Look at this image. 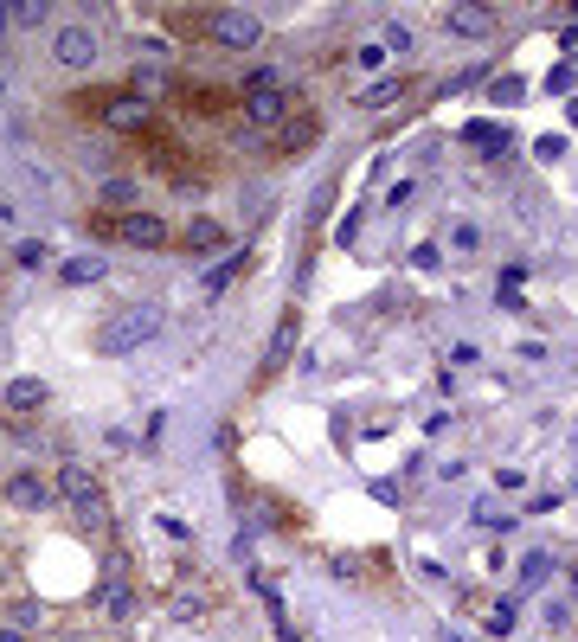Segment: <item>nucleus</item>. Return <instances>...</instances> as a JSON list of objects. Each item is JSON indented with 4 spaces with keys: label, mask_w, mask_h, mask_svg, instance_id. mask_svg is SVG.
<instances>
[{
    "label": "nucleus",
    "mask_w": 578,
    "mask_h": 642,
    "mask_svg": "<svg viewBox=\"0 0 578 642\" xmlns=\"http://www.w3.org/2000/svg\"><path fill=\"white\" fill-rule=\"evenodd\" d=\"M155 334H161V309H155V302H135V309H123V315L103 321L97 354H135V347H148Z\"/></svg>",
    "instance_id": "f257e3e1"
},
{
    "label": "nucleus",
    "mask_w": 578,
    "mask_h": 642,
    "mask_svg": "<svg viewBox=\"0 0 578 642\" xmlns=\"http://www.w3.org/2000/svg\"><path fill=\"white\" fill-rule=\"evenodd\" d=\"M206 39L225 45V52H251L264 39V20L251 7H219V13H206Z\"/></svg>",
    "instance_id": "f03ea898"
},
{
    "label": "nucleus",
    "mask_w": 578,
    "mask_h": 642,
    "mask_svg": "<svg viewBox=\"0 0 578 642\" xmlns=\"http://www.w3.org/2000/svg\"><path fill=\"white\" fill-rule=\"evenodd\" d=\"M97 52H103L97 26H84V20L58 26V39H52V58H58L65 71H90V65H97Z\"/></svg>",
    "instance_id": "7ed1b4c3"
},
{
    "label": "nucleus",
    "mask_w": 578,
    "mask_h": 642,
    "mask_svg": "<svg viewBox=\"0 0 578 642\" xmlns=\"http://www.w3.org/2000/svg\"><path fill=\"white\" fill-rule=\"evenodd\" d=\"M110 238H123L129 251H167V238H174V225L161 219V212H129V219H116V225H103Z\"/></svg>",
    "instance_id": "20e7f679"
},
{
    "label": "nucleus",
    "mask_w": 578,
    "mask_h": 642,
    "mask_svg": "<svg viewBox=\"0 0 578 642\" xmlns=\"http://www.w3.org/2000/svg\"><path fill=\"white\" fill-rule=\"evenodd\" d=\"M148 116H155V110H148L142 97H129V90H116V97H97V122H103L110 135H135V129H148Z\"/></svg>",
    "instance_id": "39448f33"
},
{
    "label": "nucleus",
    "mask_w": 578,
    "mask_h": 642,
    "mask_svg": "<svg viewBox=\"0 0 578 642\" xmlns=\"http://www.w3.org/2000/svg\"><path fill=\"white\" fill-rule=\"evenodd\" d=\"M58 501V488L39 476V469H13L7 476V508H20V514H39V508H52Z\"/></svg>",
    "instance_id": "423d86ee"
},
{
    "label": "nucleus",
    "mask_w": 578,
    "mask_h": 642,
    "mask_svg": "<svg viewBox=\"0 0 578 642\" xmlns=\"http://www.w3.org/2000/svg\"><path fill=\"white\" fill-rule=\"evenodd\" d=\"M245 122L251 129H283L289 122V90H245Z\"/></svg>",
    "instance_id": "0eeeda50"
},
{
    "label": "nucleus",
    "mask_w": 578,
    "mask_h": 642,
    "mask_svg": "<svg viewBox=\"0 0 578 642\" xmlns=\"http://www.w3.org/2000/svg\"><path fill=\"white\" fill-rule=\"evenodd\" d=\"M52 488H58V501H97L103 495V482H97V469H84V463H58V476H52Z\"/></svg>",
    "instance_id": "6e6552de"
},
{
    "label": "nucleus",
    "mask_w": 578,
    "mask_h": 642,
    "mask_svg": "<svg viewBox=\"0 0 578 642\" xmlns=\"http://www.w3.org/2000/svg\"><path fill=\"white\" fill-rule=\"evenodd\" d=\"M495 26H501L495 7H444V33H456V39H489Z\"/></svg>",
    "instance_id": "1a4fd4ad"
},
{
    "label": "nucleus",
    "mask_w": 578,
    "mask_h": 642,
    "mask_svg": "<svg viewBox=\"0 0 578 642\" xmlns=\"http://www.w3.org/2000/svg\"><path fill=\"white\" fill-rule=\"evenodd\" d=\"M0 399H7V411H39L45 399H52V386H45L39 373H20V379H7V392H0Z\"/></svg>",
    "instance_id": "9d476101"
},
{
    "label": "nucleus",
    "mask_w": 578,
    "mask_h": 642,
    "mask_svg": "<svg viewBox=\"0 0 578 642\" xmlns=\"http://www.w3.org/2000/svg\"><path fill=\"white\" fill-rule=\"evenodd\" d=\"M97 200L110 206V212H123V219H129V212H142V206H135V200H142V180H129V174H110V180L97 187Z\"/></svg>",
    "instance_id": "9b49d317"
},
{
    "label": "nucleus",
    "mask_w": 578,
    "mask_h": 642,
    "mask_svg": "<svg viewBox=\"0 0 578 642\" xmlns=\"http://www.w3.org/2000/svg\"><path fill=\"white\" fill-rule=\"evenodd\" d=\"M103 257L97 251H84V257H65V264H58V283H71V289H84V283H103Z\"/></svg>",
    "instance_id": "f8f14e48"
},
{
    "label": "nucleus",
    "mask_w": 578,
    "mask_h": 642,
    "mask_svg": "<svg viewBox=\"0 0 578 642\" xmlns=\"http://www.w3.org/2000/svg\"><path fill=\"white\" fill-rule=\"evenodd\" d=\"M405 97V78H379V84H360L354 90V110H386V103Z\"/></svg>",
    "instance_id": "ddd939ff"
},
{
    "label": "nucleus",
    "mask_w": 578,
    "mask_h": 642,
    "mask_svg": "<svg viewBox=\"0 0 578 642\" xmlns=\"http://www.w3.org/2000/svg\"><path fill=\"white\" fill-rule=\"evenodd\" d=\"M219 244H225V225H219V219H193V225H187V251H193V257L219 251Z\"/></svg>",
    "instance_id": "4468645a"
},
{
    "label": "nucleus",
    "mask_w": 578,
    "mask_h": 642,
    "mask_svg": "<svg viewBox=\"0 0 578 642\" xmlns=\"http://www.w3.org/2000/svg\"><path fill=\"white\" fill-rule=\"evenodd\" d=\"M315 135H322V129H315V116H289V122H283V135H277V148H289V155H302V148H309Z\"/></svg>",
    "instance_id": "2eb2a0df"
},
{
    "label": "nucleus",
    "mask_w": 578,
    "mask_h": 642,
    "mask_svg": "<svg viewBox=\"0 0 578 642\" xmlns=\"http://www.w3.org/2000/svg\"><path fill=\"white\" fill-rule=\"evenodd\" d=\"M161 90H167V71H161V65H135V71H129V97L148 103V97H161Z\"/></svg>",
    "instance_id": "dca6fc26"
},
{
    "label": "nucleus",
    "mask_w": 578,
    "mask_h": 642,
    "mask_svg": "<svg viewBox=\"0 0 578 642\" xmlns=\"http://www.w3.org/2000/svg\"><path fill=\"white\" fill-rule=\"evenodd\" d=\"M238 84H245V90H289V71H277V65H251Z\"/></svg>",
    "instance_id": "f3484780"
},
{
    "label": "nucleus",
    "mask_w": 578,
    "mask_h": 642,
    "mask_svg": "<svg viewBox=\"0 0 578 642\" xmlns=\"http://www.w3.org/2000/svg\"><path fill=\"white\" fill-rule=\"evenodd\" d=\"M71 514H78V527H90V533H110V527H116V521H110V508H103V495H97V501H78Z\"/></svg>",
    "instance_id": "a211bd4d"
},
{
    "label": "nucleus",
    "mask_w": 578,
    "mask_h": 642,
    "mask_svg": "<svg viewBox=\"0 0 578 642\" xmlns=\"http://www.w3.org/2000/svg\"><path fill=\"white\" fill-rule=\"evenodd\" d=\"M540 578H553V553H527L521 559V591H534Z\"/></svg>",
    "instance_id": "6ab92c4d"
},
{
    "label": "nucleus",
    "mask_w": 578,
    "mask_h": 642,
    "mask_svg": "<svg viewBox=\"0 0 578 642\" xmlns=\"http://www.w3.org/2000/svg\"><path fill=\"white\" fill-rule=\"evenodd\" d=\"M450 251H482V225H450Z\"/></svg>",
    "instance_id": "aec40b11"
},
{
    "label": "nucleus",
    "mask_w": 578,
    "mask_h": 642,
    "mask_svg": "<svg viewBox=\"0 0 578 642\" xmlns=\"http://www.w3.org/2000/svg\"><path fill=\"white\" fill-rule=\"evenodd\" d=\"M238 270H245V251H232V257H225V264H212V277H206V289H225V283L238 277Z\"/></svg>",
    "instance_id": "412c9836"
},
{
    "label": "nucleus",
    "mask_w": 578,
    "mask_h": 642,
    "mask_svg": "<svg viewBox=\"0 0 578 642\" xmlns=\"http://www.w3.org/2000/svg\"><path fill=\"white\" fill-rule=\"evenodd\" d=\"M39 20H52L45 0H20V7H13V26H39Z\"/></svg>",
    "instance_id": "4be33fe9"
},
{
    "label": "nucleus",
    "mask_w": 578,
    "mask_h": 642,
    "mask_svg": "<svg viewBox=\"0 0 578 642\" xmlns=\"http://www.w3.org/2000/svg\"><path fill=\"white\" fill-rule=\"evenodd\" d=\"M495 103H501V110H514V103H527V84H521V78H501V84H495Z\"/></svg>",
    "instance_id": "5701e85b"
},
{
    "label": "nucleus",
    "mask_w": 578,
    "mask_h": 642,
    "mask_svg": "<svg viewBox=\"0 0 578 642\" xmlns=\"http://www.w3.org/2000/svg\"><path fill=\"white\" fill-rule=\"evenodd\" d=\"M296 347V315H283V328H277V347H270V366H283V354Z\"/></svg>",
    "instance_id": "b1692460"
},
{
    "label": "nucleus",
    "mask_w": 578,
    "mask_h": 642,
    "mask_svg": "<svg viewBox=\"0 0 578 642\" xmlns=\"http://www.w3.org/2000/svg\"><path fill=\"white\" fill-rule=\"evenodd\" d=\"M386 52H412V20H392L386 26Z\"/></svg>",
    "instance_id": "393cba45"
},
{
    "label": "nucleus",
    "mask_w": 578,
    "mask_h": 642,
    "mask_svg": "<svg viewBox=\"0 0 578 642\" xmlns=\"http://www.w3.org/2000/svg\"><path fill=\"white\" fill-rule=\"evenodd\" d=\"M514 630V604H495L489 610V636H508Z\"/></svg>",
    "instance_id": "a878e982"
},
{
    "label": "nucleus",
    "mask_w": 578,
    "mask_h": 642,
    "mask_svg": "<svg viewBox=\"0 0 578 642\" xmlns=\"http://www.w3.org/2000/svg\"><path fill=\"white\" fill-rule=\"evenodd\" d=\"M33 623H39V604L20 598V604H13V630H33Z\"/></svg>",
    "instance_id": "bb28decb"
},
{
    "label": "nucleus",
    "mask_w": 578,
    "mask_h": 642,
    "mask_svg": "<svg viewBox=\"0 0 578 642\" xmlns=\"http://www.w3.org/2000/svg\"><path fill=\"white\" fill-rule=\"evenodd\" d=\"M13 257H20L26 270H39V264H45V244H39V238H26V244H20V251H13Z\"/></svg>",
    "instance_id": "cd10ccee"
},
{
    "label": "nucleus",
    "mask_w": 578,
    "mask_h": 642,
    "mask_svg": "<svg viewBox=\"0 0 578 642\" xmlns=\"http://www.w3.org/2000/svg\"><path fill=\"white\" fill-rule=\"evenodd\" d=\"M534 155H540V161H559V155H566V142H559V135H540Z\"/></svg>",
    "instance_id": "c85d7f7f"
},
{
    "label": "nucleus",
    "mask_w": 578,
    "mask_h": 642,
    "mask_svg": "<svg viewBox=\"0 0 578 642\" xmlns=\"http://www.w3.org/2000/svg\"><path fill=\"white\" fill-rule=\"evenodd\" d=\"M0 642H26V630H13V623H7V630H0Z\"/></svg>",
    "instance_id": "c756f323"
},
{
    "label": "nucleus",
    "mask_w": 578,
    "mask_h": 642,
    "mask_svg": "<svg viewBox=\"0 0 578 642\" xmlns=\"http://www.w3.org/2000/svg\"><path fill=\"white\" fill-rule=\"evenodd\" d=\"M7 26H13V7H0V33H7Z\"/></svg>",
    "instance_id": "7c9ffc66"
},
{
    "label": "nucleus",
    "mask_w": 578,
    "mask_h": 642,
    "mask_svg": "<svg viewBox=\"0 0 578 642\" xmlns=\"http://www.w3.org/2000/svg\"><path fill=\"white\" fill-rule=\"evenodd\" d=\"M566 585H572V598H578V565H572V578H566Z\"/></svg>",
    "instance_id": "2f4dec72"
},
{
    "label": "nucleus",
    "mask_w": 578,
    "mask_h": 642,
    "mask_svg": "<svg viewBox=\"0 0 578 642\" xmlns=\"http://www.w3.org/2000/svg\"><path fill=\"white\" fill-rule=\"evenodd\" d=\"M58 642H84V636H58Z\"/></svg>",
    "instance_id": "473e14b6"
},
{
    "label": "nucleus",
    "mask_w": 578,
    "mask_h": 642,
    "mask_svg": "<svg viewBox=\"0 0 578 642\" xmlns=\"http://www.w3.org/2000/svg\"><path fill=\"white\" fill-rule=\"evenodd\" d=\"M444 642H463V636H444Z\"/></svg>",
    "instance_id": "72a5a7b5"
}]
</instances>
